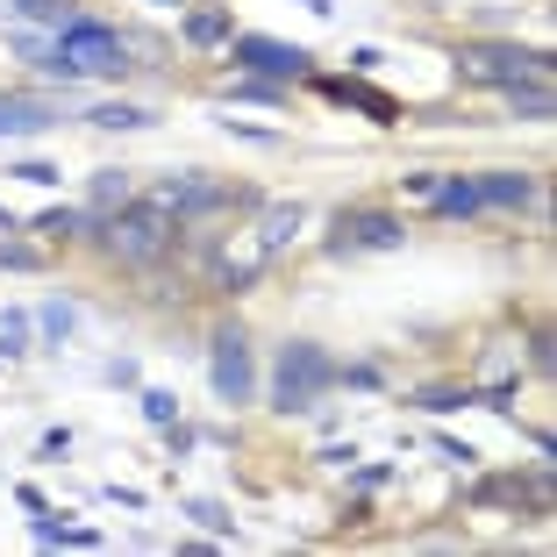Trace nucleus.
Segmentation results:
<instances>
[{"mask_svg":"<svg viewBox=\"0 0 557 557\" xmlns=\"http://www.w3.org/2000/svg\"><path fill=\"white\" fill-rule=\"evenodd\" d=\"M186 515H194V522L208 529V536L236 543V522H230V508H222V500H208V493H200V500H186Z\"/></svg>","mask_w":557,"mask_h":557,"instance_id":"20","label":"nucleus"},{"mask_svg":"<svg viewBox=\"0 0 557 557\" xmlns=\"http://www.w3.org/2000/svg\"><path fill=\"white\" fill-rule=\"evenodd\" d=\"M429 200H436L443 222H472V214H479V180H436Z\"/></svg>","mask_w":557,"mask_h":557,"instance_id":"14","label":"nucleus"},{"mask_svg":"<svg viewBox=\"0 0 557 557\" xmlns=\"http://www.w3.org/2000/svg\"><path fill=\"white\" fill-rule=\"evenodd\" d=\"M500 100H508V115H522V122H550L557 115L550 79H515V86H500Z\"/></svg>","mask_w":557,"mask_h":557,"instance_id":"12","label":"nucleus"},{"mask_svg":"<svg viewBox=\"0 0 557 557\" xmlns=\"http://www.w3.org/2000/svg\"><path fill=\"white\" fill-rule=\"evenodd\" d=\"M336 379H344V364L329 358L322 344H300V336H294V344L278 350V372H272V408H278V414H308L314 400H322L329 386H336Z\"/></svg>","mask_w":557,"mask_h":557,"instance_id":"1","label":"nucleus"},{"mask_svg":"<svg viewBox=\"0 0 557 557\" xmlns=\"http://www.w3.org/2000/svg\"><path fill=\"white\" fill-rule=\"evenodd\" d=\"M208 386H214V400H222V408H244V400L258 394L244 322H222V329H214V344H208Z\"/></svg>","mask_w":557,"mask_h":557,"instance_id":"4","label":"nucleus"},{"mask_svg":"<svg viewBox=\"0 0 557 557\" xmlns=\"http://www.w3.org/2000/svg\"><path fill=\"white\" fill-rule=\"evenodd\" d=\"M536 200V180L529 172H486L479 180V208H529Z\"/></svg>","mask_w":557,"mask_h":557,"instance_id":"13","label":"nucleus"},{"mask_svg":"<svg viewBox=\"0 0 557 557\" xmlns=\"http://www.w3.org/2000/svg\"><path fill=\"white\" fill-rule=\"evenodd\" d=\"M36 264L44 258H36L29 244H0V272H36Z\"/></svg>","mask_w":557,"mask_h":557,"instance_id":"27","label":"nucleus"},{"mask_svg":"<svg viewBox=\"0 0 557 557\" xmlns=\"http://www.w3.org/2000/svg\"><path fill=\"white\" fill-rule=\"evenodd\" d=\"M236 200H250V194H236V186H214V180H194V172H164V186H158V208L172 214V222H200V214L236 208Z\"/></svg>","mask_w":557,"mask_h":557,"instance_id":"7","label":"nucleus"},{"mask_svg":"<svg viewBox=\"0 0 557 557\" xmlns=\"http://www.w3.org/2000/svg\"><path fill=\"white\" fill-rule=\"evenodd\" d=\"M529 358H536V372H550V358H557V350H550V336H543V329L529 336Z\"/></svg>","mask_w":557,"mask_h":557,"instance_id":"32","label":"nucleus"},{"mask_svg":"<svg viewBox=\"0 0 557 557\" xmlns=\"http://www.w3.org/2000/svg\"><path fill=\"white\" fill-rule=\"evenodd\" d=\"M222 129H230V136H244V144H278L272 129H250V122H230V115H222Z\"/></svg>","mask_w":557,"mask_h":557,"instance_id":"31","label":"nucleus"},{"mask_svg":"<svg viewBox=\"0 0 557 557\" xmlns=\"http://www.w3.org/2000/svg\"><path fill=\"white\" fill-rule=\"evenodd\" d=\"M408 244V230H400V214L386 208H350L329 222V258H379V250H400Z\"/></svg>","mask_w":557,"mask_h":557,"instance_id":"3","label":"nucleus"},{"mask_svg":"<svg viewBox=\"0 0 557 557\" xmlns=\"http://www.w3.org/2000/svg\"><path fill=\"white\" fill-rule=\"evenodd\" d=\"M136 400H144V422H150V429H164V422H180V400L164 394V386H144V394H136Z\"/></svg>","mask_w":557,"mask_h":557,"instance_id":"24","label":"nucleus"},{"mask_svg":"<svg viewBox=\"0 0 557 557\" xmlns=\"http://www.w3.org/2000/svg\"><path fill=\"white\" fill-rule=\"evenodd\" d=\"M22 336H29V314H0V358H15V350H29Z\"/></svg>","mask_w":557,"mask_h":557,"instance_id":"26","label":"nucleus"},{"mask_svg":"<svg viewBox=\"0 0 557 557\" xmlns=\"http://www.w3.org/2000/svg\"><path fill=\"white\" fill-rule=\"evenodd\" d=\"M322 86V100H336V108H364L372 122H400V100L379 94V86H358V79H314Z\"/></svg>","mask_w":557,"mask_h":557,"instance_id":"9","label":"nucleus"},{"mask_svg":"<svg viewBox=\"0 0 557 557\" xmlns=\"http://www.w3.org/2000/svg\"><path fill=\"white\" fill-rule=\"evenodd\" d=\"M86 122H100V129H150L158 115H150V108H129V100H100Z\"/></svg>","mask_w":557,"mask_h":557,"instance_id":"16","label":"nucleus"},{"mask_svg":"<svg viewBox=\"0 0 557 557\" xmlns=\"http://www.w3.org/2000/svg\"><path fill=\"white\" fill-rule=\"evenodd\" d=\"M36 329H44L50 344H65L72 329H79V308H72V300H44V308H36Z\"/></svg>","mask_w":557,"mask_h":557,"instance_id":"19","label":"nucleus"},{"mask_svg":"<svg viewBox=\"0 0 557 557\" xmlns=\"http://www.w3.org/2000/svg\"><path fill=\"white\" fill-rule=\"evenodd\" d=\"M15 8L29 22H44V29H72V22H79V8H72V0H15Z\"/></svg>","mask_w":557,"mask_h":557,"instance_id":"22","label":"nucleus"},{"mask_svg":"<svg viewBox=\"0 0 557 557\" xmlns=\"http://www.w3.org/2000/svg\"><path fill=\"white\" fill-rule=\"evenodd\" d=\"M29 536L44 543V550H50V543H72V550H100V529H65V522H50V515H36Z\"/></svg>","mask_w":557,"mask_h":557,"instance_id":"15","label":"nucleus"},{"mask_svg":"<svg viewBox=\"0 0 557 557\" xmlns=\"http://www.w3.org/2000/svg\"><path fill=\"white\" fill-rule=\"evenodd\" d=\"M258 264H264V250L250 244V250H236V258H222V264H214V278H222V286L236 294V286H250V278H258Z\"/></svg>","mask_w":557,"mask_h":557,"instance_id":"21","label":"nucleus"},{"mask_svg":"<svg viewBox=\"0 0 557 557\" xmlns=\"http://www.w3.org/2000/svg\"><path fill=\"white\" fill-rule=\"evenodd\" d=\"M100 244L115 250L122 264H158L172 250V214L150 200V208H115V222H100Z\"/></svg>","mask_w":557,"mask_h":557,"instance_id":"2","label":"nucleus"},{"mask_svg":"<svg viewBox=\"0 0 557 557\" xmlns=\"http://www.w3.org/2000/svg\"><path fill=\"white\" fill-rule=\"evenodd\" d=\"M422 408H429V414H450V408H472V386H422Z\"/></svg>","mask_w":557,"mask_h":557,"instance_id":"25","label":"nucleus"},{"mask_svg":"<svg viewBox=\"0 0 557 557\" xmlns=\"http://www.w3.org/2000/svg\"><path fill=\"white\" fill-rule=\"evenodd\" d=\"M122 200H129V172H100L94 180V214H86V222H108V208H122Z\"/></svg>","mask_w":557,"mask_h":557,"instance_id":"17","label":"nucleus"},{"mask_svg":"<svg viewBox=\"0 0 557 557\" xmlns=\"http://www.w3.org/2000/svg\"><path fill=\"white\" fill-rule=\"evenodd\" d=\"M429 443H436V458H450V465H472L479 458L472 443H458V436H429Z\"/></svg>","mask_w":557,"mask_h":557,"instance_id":"29","label":"nucleus"},{"mask_svg":"<svg viewBox=\"0 0 557 557\" xmlns=\"http://www.w3.org/2000/svg\"><path fill=\"white\" fill-rule=\"evenodd\" d=\"M44 129H58V108L50 100L0 94V136H44Z\"/></svg>","mask_w":557,"mask_h":557,"instance_id":"10","label":"nucleus"},{"mask_svg":"<svg viewBox=\"0 0 557 557\" xmlns=\"http://www.w3.org/2000/svg\"><path fill=\"white\" fill-rule=\"evenodd\" d=\"M15 180H29V186H58V164H50V158H22V164H15Z\"/></svg>","mask_w":557,"mask_h":557,"instance_id":"28","label":"nucleus"},{"mask_svg":"<svg viewBox=\"0 0 557 557\" xmlns=\"http://www.w3.org/2000/svg\"><path fill=\"white\" fill-rule=\"evenodd\" d=\"M58 50H65L79 72H100V79H122V72H129V58H122V36L100 29V22H86V15L72 22L65 36H58Z\"/></svg>","mask_w":557,"mask_h":557,"instance_id":"8","label":"nucleus"},{"mask_svg":"<svg viewBox=\"0 0 557 557\" xmlns=\"http://www.w3.org/2000/svg\"><path fill=\"white\" fill-rule=\"evenodd\" d=\"M465 79L479 86H515V79H550V58L543 50H522V44H472L458 58Z\"/></svg>","mask_w":557,"mask_h":557,"instance_id":"6","label":"nucleus"},{"mask_svg":"<svg viewBox=\"0 0 557 557\" xmlns=\"http://www.w3.org/2000/svg\"><path fill=\"white\" fill-rule=\"evenodd\" d=\"M186 44H194V50H214V44H230V15H214V8H200V15H186Z\"/></svg>","mask_w":557,"mask_h":557,"instance_id":"18","label":"nucleus"},{"mask_svg":"<svg viewBox=\"0 0 557 557\" xmlns=\"http://www.w3.org/2000/svg\"><path fill=\"white\" fill-rule=\"evenodd\" d=\"M300 222H308V208L300 200H272V208H258V250L272 258V250H286L300 236Z\"/></svg>","mask_w":557,"mask_h":557,"instance_id":"11","label":"nucleus"},{"mask_svg":"<svg viewBox=\"0 0 557 557\" xmlns=\"http://www.w3.org/2000/svg\"><path fill=\"white\" fill-rule=\"evenodd\" d=\"M336 386H358V394H379V372H372V364H344V379H336Z\"/></svg>","mask_w":557,"mask_h":557,"instance_id":"30","label":"nucleus"},{"mask_svg":"<svg viewBox=\"0 0 557 557\" xmlns=\"http://www.w3.org/2000/svg\"><path fill=\"white\" fill-rule=\"evenodd\" d=\"M158 8H180V0H158Z\"/></svg>","mask_w":557,"mask_h":557,"instance_id":"34","label":"nucleus"},{"mask_svg":"<svg viewBox=\"0 0 557 557\" xmlns=\"http://www.w3.org/2000/svg\"><path fill=\"white\" fill-rule=\"evenodd\" d=\"M0 230H15V222H8V208H0Z\"/></svg>","mask_w":557,"mask_h":557,"instance_id":"33","label":"nucleus"},{"mask_svg":"<svg viewBox=\"0 0 557 557\" xmlns=\"http://www.w3.org/2000/svg\"><path fill=\"white\" fill-rule=\"evenodd\" d=\"M230 65L250 72V79L294 86L314 72V58H308V44H278V36H230Z\"/></svg>","mask_w":557,"mask_h":557,"instance_id":"5","label":"nucleus"},{"mask_svg":"<svg viewBox=\"0 0 557 557\" xmlns=\"http://www.w3.org/2000/svg\"><path fill=\"white\" fill-rule=\"evenodd\" d=\"M29 230H44V236H72V230H86V214H79V208H65V200H50V208L36 214Z\"/></svg>","mask_w":557,"mask_h":557,"instance_id":"23","label":"nucleus"}]
</instances>
